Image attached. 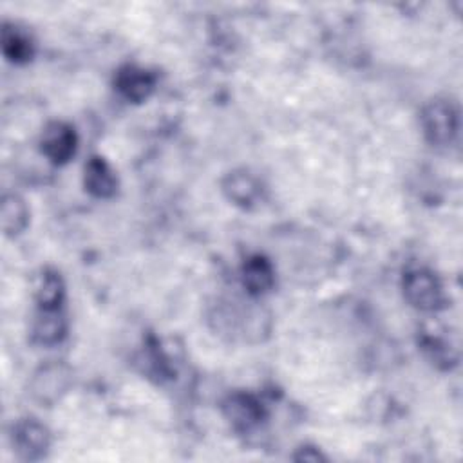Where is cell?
I'll return each mask as SVG.
<instances>
[{"label": "cell", "instance_id": "obj_1", "mask_svg": "<svg viewBox=\"0 0 463 463\" xmlns=\"http://www.w3.org/2000/svg\"><path fill=\"white\" fill-rule=\"evenodd\" d=\"M425 137L432 145H447L454 139L458 130V112L450 101L432 99L420 116Z\"/></svg>", "mask_w": 463, "mask_h": 463}, {"label": "cell", "instance_id": "obj_2", "mask_svg": "<svg viewBox=\"0 0 463 463\" xmlns=\"http://www.w3.org/2000/svg\"><path fill=\"white\" fill-rule=\"evenodd\" d=\"M403 295L411 306L432 311L441 304V286L429 269H412L403 279Z\"/></svg>", "mask_w": 463, "mask_h": 463}, {"label": "cell", "instance_id": "obj_3", "mask_svg": "<svg viewBox=\"0 0 463 463\" xmlns=\"http://www.w3.org/2000/svg\"><path fill=\"white\" fill-rule=\"evenodd\" d=\"M42 152L54 165L67 163L76 152V132L63 121H52L42 134Z\"/></svg>", "mask_w": 463, "mask_h": 463}, {"label": "cell", "instance_id": "obj_4", "mask_svg": "<svg viewBox=\"0 0 463 463\" xmlns=\"http://www.w3.org/2000/svg\"><path fill=\"white\" fill-rule=\"evenodd\" d=\"M116 90L128 101L139 103L150 96L156 85V78L146 69L137 65H125L116 72Z\"/></svg>", "mask_w": 463, "mask_h": 463}, {"label": "cell", "instance_id": "obj_5", "mask_svg": "<svg viewBox=\"0 0 463 463\" xmlns=\"http://www.w3.org/2000/svg\"><path fill=\"white\" fill-rule=\"evenodd\" d=\"M226 420L239 430H250L260 423L264 412L257 398L244 392H235L222 405Z\"/></svg>", "mask_w": 463, "mask_h": 463}, {"label": "cell", "instance_id": "obj_6", "mask_svg": "<svg viewBox=\"0 0 463 463\" xmlns=\"http://www.w3.org/2000/svg\"><path fill=\"white\" fill-rule=\"evenodd\" d=\"M71 382V373L61 364H51L40 369L33 380V394L45 403H52L67 391Z\"/></svg>", "mask_w": 463, "mask_h": 463}, {"label": "cell", "instance_id": "obj_7", "mask_svg": "<svg viewBox=\"0 0 463 463\" xmlns=\"http://www.w3.org/2000/svg\"><path fill=\"white\" fill-rule=\"evenodd\" d=\"M14 445L24 459H38L49 449V432L42 423L25 420L14 429Z\"/></svg>", "mask_w": 463, "mask_h": 463}, {"label": "cell", "instance_id": "obj_8", "mask_svg": "<svg viewBox=\"0 0 463 463\" xmlns=\"http://www.w3.org/2000/svg\"><path fill=\"white\" fill-rule=\"evenodd\" d=\"M83 183L89 194H92L94 197H110L116 192L118 186V179L112 172V168L109 166V163L103 157L92 156L87 163H85V175H83Z\"/></svg>", "mask_w": 463, "mask_h": 463}, {"label": "cell", "instance_id": "obj_9", "mask_svg": "<svg viewBox=\"0 0 463 463\" xmlns=\"http://www.w3.org/2000/svg\"><path fill=\"white\" fill-rule=\"evenodd\" d=\"M222 190L230 201L241 206H251L260 195V184L246 170L230 172L222 181Z\"/></svg>", "mask_w": 463, "mask_h": 463}, {"label": "cell", "instance_id": "obj_10", "mask_svg": "<svg viewBox=\"0 0 463 463\" xmlns=\"http://www.w3.org/2000/svg\"><path fill=\"white\" fill-rule=\"evenodd\" d=\"M275 280L273 266L262 255H251L242 264V282L251 295H260L271 289Z\"/></svg>", "mask_w": 463, "mask_h": 463}, {"label": "cell", "instance_id": "obj_11", "mask_svg": "<svg viewBox=\"0 0 463 463\" xmlns=\"http://www.w3.org/2000/svg\"><path fill=\"white\" fill-rule=\"evenodd\" d=\"M33 335L40 344L45 345L60 342L65 335V320L58 309H40L33 326Z\"/></svg>", "mask_w": 463, "mask_h": 463}, {"label": "cell", "instance_id": "obj_12", "mask_svg": "<svg viewBox=\"0 0 463 463\" xmlns=\"http://www.w3.org/2000/svg\"><path fill=\"white\" fill-rule=\"evenodd\" d=\"M0 221H2V230L7 235H16L24 232L29 222V210L25 201L18 195H5L2 201Z\"/></svg>", "mask_w": 463, "mask_h": 463}, {"label": "cell", "instance_id": "obj_13", "mask_svg": "<svg viewBox=\"0 0 463 463\" xmlns=\"http://www.w3.org/2000/svg\"><path fill=\"white\" fill-rule=\"evenodd\" d=\"M63 297V282L56 271H45L36 286V302L40 309H58Z\"/></svg>", "mask_w": 463, "mask_h": 463}, {"label": "cell", "instance_id": "obj_14", "mask_svg": "<svg viewBox=\"0 0 463 463\" xmlns=\"http://www.w3.org/2000/svg\"><path fill=\"white\" fill-rule=\"evenodd\" d=\"M2 51L7 60L22 63L31 60L33 56V43L31 40L14 27H4L2 31Z\"/></svg>", "mask_w": 463, "mask_h": 463}]
</instances>
